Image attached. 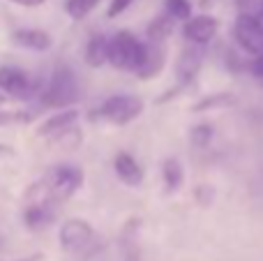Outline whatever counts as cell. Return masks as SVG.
I'll return each instance as SVG.
<instances>
[{
	"label": "cell",
	"mask_w": 263,
	"mask_h": 261,
	"mask_svg": "<svg viewBox=\"0 0 263 261\" xmlns=\"http://www.w3.org/2000/svg\"><path fill=\"white\" fill-rule=\"evenodd\" d=\"M100 3L102 0H67V3H65V12L69 14V18L81 21V18H86Z\"/></svg>",
	"instance_id": "ac0fdd59"
},
{
	"label": "cell",
	"mask_w": 263,
	"mask_h": 261,
	"mask_svg": "<svg viewBox=\"0 0 263 261\" xmlns=\"http://www.w3.org/2000/svg\"><path fill=\"white\" fill-rule=\"evenodd\" d=\"M233 37L250 58H261L263 55V21L259 16L240 14L236 18V26H233Z\"/></svg>",
	"instance_id": "5b68a950"
},
{
	"label": "cell",
	"mask_w": 263,
	"mask_h": 261,
	"mask_svg": "<svg viewBox=\"0 0 263 261\" xmlns=\"http://www.w3.org/2000/svg\"><path fill=\"white\" fill-rule=\"evenodd\" d=\"M217 3H219V0H201L199 7H201V9H210V7H215Z\"/></svg>",
	"instance_id": "4316f807"
},
{
	"label": "cell",
	"mask_w": 263,
	"mask_h": 261,
	"mask_svg": "<svg viewBox=\"0 0 263 261\" xmlns=\"http://www.w3.org/2000/svg\"><path fill=\"white\" fill-rule=\"evenodd\" d=\"M261 7H263V5H261Z\"/></svg>",
	"instance_id": "f546056e"
},
{
	"label": "cell",
	"mask_w": 263,
	"mask_h": 261,
	"mask_svg": "<svg viewBox=\"0 0 263 261\" xmlns=\"http://www.w3.org/2000/svg\"><path fill=\"white\" fill-rule=\"evenodd\" d=\"M16 261H44V254L42 252H35V254H28V257H21Z\"/></svg>",
	"instance_id": "484cf974"
},
{
	"label": "cell",
	"mask_w": 263,
	"mask_h": 261,
	"mask_svg": "<svg viewBox=\"0 0 263 261\" xmlns=\"http://www.w3.org/2000/svg\"><path fill=\"white\" fill-rule=\"evenodd\" d=\"M143 114V102L134 95H114L95 109L92 118H100L111 125H127Z\"/></svg>",
	"instance_id": "277c9868"
},
{
	"label": "cell",
	"mask_w": 263,
	"mask_h": 261,
	"mask_svg": "<svg viewBox=\"0 0 263 261\" xmlns=\"http://www.w3.org/2000/svg\"><path fill=\"white\" fill-rule=\"evenodd\" d=\"M14 153H12V148L9 146H5V143H0V162L3 160H7V157H12Z\"/></svg>",
	"instance_id": "d4e9b609"
},
{
	"label": "cell",
	"mask_w": 263,
	"mask_h": 261,
	"mask_svg": "<svg viewBox=\"0 0 263 261\" xmlns=\"http://www.w3.org/2000/svg\"><path fill=\"white\" fill-rule=\"evenodd\" d=\"M201 63H203V51H201V46H194V44H192L190 49L182 51L180 60H178V67H176L178 81H180V88L187 86V83H190L192 79L199 74Z\"/></svg>",
	"instance_id": "4fadbf2b"
},
{
	"label": "cell",
	"mask_w": 263,
	"mask_h": 261,
	"mask_svg": "<svg viewBox=\"0 0 263 261\" xmlns=\"http://www.w3.org/2000/svg\"><path fill=\"white\" fill-rule=\"evenodd\" d=\"M164 63H166V53L159 44L155 42H145L143 44V58L139 63V69H136V77L139 79H153L162 72Z\"/></svg>",
	"instance_id": "8fae6325"
},
{
	"label": "cell",
	"mask_w": 263,
	"mask_h": 261,
	"mask_svg": "<svg viewBox=\"0 0 263 261\" xmlns=\"http://www.w3.org/2000/svg\"><path fill=\"white\" fill-rule=\"evenodd\" d=\"M114 169H116V176H118L125 185H129V188H139V185L143 183V176H145L143 169H141V164L129 153H118V155H116Z\"/></svg>",
	"instance_id": "7c38bea8"
},
{
	"label": "cell",
	"mask_w": 263,
	"mask_h": 261,
	"mask_svg": "<svg viewBox=\"0 0 263 261\" xmlns=\"http://www.w3.org/2000/svg\"><path fill=\"white\" fill-rule=\"evenodd\" d=\"M79 100V83L77 74L67 65H58L51 72L46 88L40 92V102L46 109H69Z\"/></svg>",
	"instance_id": "7a4b0ae2"
},
{
	"label": "cell",
	"mask_w": 263,
	"mask_h": 261,
	"mask_svg": "<svg viewBox=\"0 0 263 261\" xmlns=\"http://www.w3.org/2000/svg\"><path fill=\"white\" fill-rule=\"evenodd\" d=\"M14 42L26 49L32 51H46L51 46V35L44 30H37V28H21V30L14 32Z\"/></svg>",
	"instance_id": "9a60e30c"
},
{
	"label": "cell",
	"mask_w": 263,
	"mask_h": 261,
	"mask_svg": "<svg viewBox=\"0 0 263 261\" xmlns=\"http://www.w3.org/2000/svg\"><path fill=\"white\" fill-rule=\"evenodd\" d=\"M79 116L81 114H79L77 109H65V111H60V114L46 118L44 123L40 125L37 134H40L42 139H49V141H63V139H67L69 134L77 129Z\"/></svg>",
	"instance_id": "52a82bcc"
},
{
	"label": "cell",
	"mask_w": 263,
	"mask_h": 261,
	"mask_svg": "<svg viewBox=\"0 0 263 261\" xmlns=\"http://www.w3.org/2000/svg\"><path fill=\"white\" fill-rule=\"evenodd\" d=\"M55 215H58V206H51L44 201H26L23 208V225L32 231L46 229L49 225H53Z\"/></svg>",
	"instance_id": "30bf717a"
},
{
	"label": "cell",
	"mask_w": 263,
	"mask_h": 261,
	"mask_svg": "<svg viewBox=\"0 0 263 261\" xmlns=\"http://www.w3.org/2000/svg\"><path fill=\"white\" fill-rule=\"evenodd\" d=\"M219 30V21L210 14H199V16H192L187 23H182V35L190 44L194 46H205Z\"/></svg>",
	"instance_id": "9c48e42d"
},
{
	"label": "cell",
	"mask_w": 263,
	"mask_h": 261,
	"mask_svg": "<svg viewBox=\"0 0 263 261\" xmlns=\"http://www.w3.org/2000/svg\"><path fill=\"white\" fill-rule=\"evenodd\" d=\"M81 183H83V171L79 166L58 164L28 188L26 199L28 201H44L60 208L67 199H72L77 194Z\"/></svg>",
	"instance_id": "6da1fadb"
},
{
	"label": "cell",
	"mask_w": 263,
	"mask_h": 261,
	"mask_svg": "<svg viewBox=\"0 0 263 261\" xmlns=\"http://www.w3.org/2000/svg\"><path fill=\"white\" fill-rule=\"evenodd\" d=\"M3 245H5V243H3V236H0V250H3Z\"/></svg>",
	"instance_id": "f1b7e54d"
},
{
	"label": "cell",
	"mask_w": 263,
	"mask_h": 261,
	"mask_svg": "<svg viewBox=\"0 0 263 261\" xmlns=\"http://www.w3.org/2000/svg\"><path fill=\"white\" fill-rule=\"evenodd\" d=\"M28 120H30V114H26V111L0 109V125H16V123H28Z\"/></svg>",
	"instance_id": "44dd1931"
},
{
	"label": "cell",
	"mask_w": 263,
	"mask_h": 261,
	"mask_svg": "<svg viewBox=\"0 0 263 261\" xmlns=\"http://www.w3.org/2000/svg\"><path fill=\"white\" fill-rule=\"evenodd\" d=\"M109 40L111 37L95 32V35L88 40L86 44V63L90 67H102V65L109 63Z\"/></svg>",
	"instance_id": "5bb4252c"
},
{
	"label": "cell",
	"mask_w": 263,
	"mask_h": 261,
	"mask_svg": "<svg viewBox=\"0 0 263 261\" xmlns=\"http://www.w3.org/2000/svg\"><path fill=\"white\" fill-rule=\"evenodd\" d=\"M9 3L21 5V7H40V5H44L46 0H9Z\"/></svg>",
	"instance_id": "cb8c5ba5"
},
{
	"label": "cell",
	"mask_w": 263,
	"mask_h": 261,
	"mask_svg": "<svg viewBox=\"0 0 263 261\" xmlns=\"http://www.w3.org/2000/svg\"><path fill=\"white\" fill-rule=\"evenodd\" d=\"M132 5V0H111V5H109V18H116L118 14H123L125 9H127Z\"/></svg>",
	"instance_id": "603a6c76"
},
{
	"label": "cell",
	"mask_w": 263,
	"mask_h": 261,
	"mask_svg": "<svg viewBox=\"0 0 263 261\" xmlns=\"http://www.w3.org/2000/svg\"><path fill=\"white\" fill-rule=\"evenodd\" d=\"M164 12H166L173 21L187 23L192 18V5H190V0H166V3H164Z\"/></svg>",
	"instance_id": "d6986e66"
},
{
	"label": "cell",
	"mask_w": 263,
	"mask_h": 261,
	"mask_svg": "<svg viewBox=\"0 0 263 261\" xmlns=\"http://www.w3.org/2000/svg\"><path fill=\"white\" fill-rule=\"evenodd\" d=\"M60 248L65 250V252H90V248H97L95 243V231H92V227L88 225L86 220H81V217H72V220H67L63 227H60Z\"/></svg>",
	"instance_id": "8992f818"
},
{
	"label": "cell",
	"mask_w": 263,
	"mask_h": 261,
	"mask_svg": "<svg viewBox=\"0 0 263 261\" xmlns=\"http://www.w3.org/2000/svg\"><path fill=\"white\" fill-rule=\"evenodd\" d=\"M231 97L229 95H213V97H205L203 102H199V104L194 106V111H205L210 109V106H222V104H231Z\"/></svg>",
	"instance_id": "7402d4cb"
},
{
	"label": "cell",
	"mask_w": 263,
	"mask_h": 261,
	"mask_svg": "<svg viewBox=\"0 0 263 261\" xmlns=\"http://www.w3.org/2000/svg\"><path fill=\"white\" fill-rule=\"evenodd\" d=\"M0 90L14 100V97H30V92L35 90V83H32L30 74L21 67H14V65H3L0 67Z\"/></svg>",
	"instance_id": "ba28073f"
},
{
	"label": "cell",
	"mask_w": 263,
	"mask_h": 261,
	"mask_svg": "<svg viewBox=\"0 0 263 261\" xmlns=\"http://www.w3.org/2000/svg\"><path fill=\"white\" fill-rule=\"evenodd\" d=\"M213 127L210 125H196V127H192V134H190V139H192V143H194L196 148H205L210 143V139H213Z\"/></svg>",
	"instance_id": "ffe728a7"
},
{
	"label": "cell",
	"mask_w": 263,
	"mask_h": 261,
	"mask_svg": "<svg viewBox=\"0 0 263 261\" xmlns=\"http://www.w3.org/2000/svg\"><path fill=\"white\" fill-rule=\"evenodd\" d=\"M143 58V42L129 30H118L109 40V63L116 69L136 72Z\"/></svg>",
	"instance_id": "3957f363"
},
{
	"label": "cell",
	"mask_w": 263,
	"mask_h": 261,
	"mask_svg": "<svg viewBox=\"0 0 263 261\" xmlns=\"http://www.w3.org/2000/svg\"><path fill=\"white\" fill-rule=\"evenodd\" d=\"M162 178H164V185H166L168 192H176V190H180L182 180H185L182 164L178 160H173V157H168V160L162 164Z\"/></svg>",
	"instance_id": "e0dca14e"
},
{
	"label": "cell",
	"mask_w": 263,
	"mask_h": 261,
	"mask_svg": "<svg viewBox=\"0 0 263 261\" xmlns=\"http://www.w3.org/2000/svg\"><path fill=\"white\" fill-rule=\"evenodd\" d=\"M173 26H176V21H173V18L168 16L166 12L159 14V16H155L153 21L148 23V30H145V35H148V42H155V44L164 42L173 32Z\"/></svg>",
	"instance_id": "2e32d148"
},
{
	"label": "cell",
	"mask_w": 263,
	"mask_h": 261,
	"mask_svg": "<svg viewBox=\"0 0 263 261\" xmlns=\"http://www.w3.org/2000/svg\"><path fill=\"white\" fill-rule=\"evenodd\" d=\"M7 102H9V97L5 95L3 90H0V109H5V106H7Z\"/></svg>",
	"instance_id": "83f0119b"
}]
</instances>
